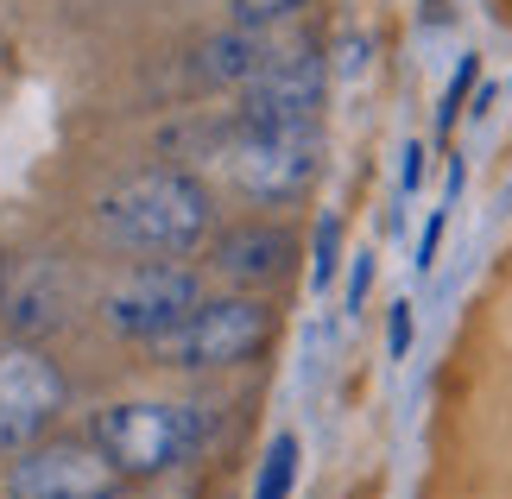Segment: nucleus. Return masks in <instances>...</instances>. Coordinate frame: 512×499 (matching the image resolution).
<instances>
[{"mask_svg": "<svg viewBox=\"0 0 512 499\" xmlns=\"http://www.w3.org/2000/svg\"><path fill=\"white\" fill-rule=\"evenodd\" d=\"M95 234L127 259H190L215 234V196L184 165H146L95 196Z\"/></svg>", "mask_w": 512, "mask_h": 499, "instance_id": "nucleus-1", "label": "nucleus"}, {"mask_svg": "<svg viewBox=\"0 0 512 499\" xmlns=\"http://www.w3.org/2000/svg\"><path fill=\"white\" fill-rule=\"evenodd\" d=\"M209 436L203 405H177V398H121L89 417V443L108 455L127 481H159L184 468Z\"/></svg>", "mask_w": 512, "mask_h": 499, "instance_id": "nucleus-2", "label": "nucleus"}, {"mask_svg": "<svg viewBox=\"0 0 512 499\" xmlns=\"http://www.w3.org/2000/svg\"><path fill=\"white\" fill-rule=\"evenodd\" d=\"M272 304L253 291H228V297H203L184 323H171L159 342H146V354L171 373H222V367H247L272 348Z\"/></svg>", "mask_w": 512, "mask_h": 499, "instance_id": "nucleus-3", "label": "nucleus"}, {"mask_svg": "<svg viewBox=\"0 0 512 499\" xmlns=\"http://www.w3.org/2000/svg\"><path fill=\"white\" fill-rule=\"evenodd\" d=\"M222 171L247 203H298L323 171V133L317 127H241L222 139Z\"/></svg>", "mask_w": 512, "mask_h": 499, "instance_id": "nucleus-4", "label": "nucleus"}, {"mask_svg": "<svg viewBox=\"0 0 512 499\" xmlns=\"http://www.w3.org/2000/svg\"><path fill=\"white\" fill-rule=\"evenodd\" d=\"M196 304H203V272L196 266H184V259H140L102 291V329L146 348L171 323H184Z\"/></svg>", "mask_w": 512, "mask_h": 499, "instance_id": "nucleus-5", "label": "nucleus"}, {"mask_svg": "<svg viewBox=\"0 0 512 499\" xmlns=\"http://www.w3.org/2000/svg\"><path fill=\"white\" fill-rule=\"evenodd\" d=\"M70 386L57 361L38 342H19V335H0V455H26L32 443H45L51 424L64 417Z\"/></svg>", "mask_w": 512, "mask_h": 499, "instance_id": "nucleus-6", "label": "nucleus"}, {"mask_svg": "<svg viewBox=\"0 0 512 499\" xmlns=\"http://www.w3.org/2000/svg\"><path fill=\"white\" fill-rule=\"evenodd\" d=\"M127 474L89 436H45L7 462V499H121Z\"/></svg>", "mask_w": 512, "mask_h": 499, "instance_id": "nucleus-7", "label": "nucleus"}, {"mask_svg": "<svg viewBox=\"0 0 512 499\" xmlns=\"http://www.w3.org/2000/svg\"><path fill=\"white\" fill-rule=\"evenodd\" d=\"M323 95H329V70H323L317 51H310V45L272 51L266 64L241 83V108H234V121H241V127H317Z\"/></svg>", "mask_w": 512, "mask_h": 499, "instance_id": "nucleus-8", "label": "nucleus"}, {"mask_svg": "<svg viewBox=\"0 0 512 499\" xmlns=\"http://www.w3.org/2000/svg\"><path fill=\"white\" fill-rule=\"evenodd\" d=\"M70 316V278L57 259L19 253L0 266V323H7L19 342H38V335L64 329Z\"/></svg>", "mask_w": 512, "mask_h": 499, "instance_id": "nucleus-9", "label": "nucleus"}, {"mask_svg": "<svg viewBox=\"0 0 512 499\" xmlns=\"http://www.w3.org/2000/svg\"><path fill=\"white\" fill-rule=\"evenodd\" d=\"M291 228L285 222H234L222 234H209V272L228 278L234 291H266L279 285L291 266Z\"/></svg>", "mask_w": 512, "mask_h": 499, "instance_id": "nucleus-10", "label": "nucleus"}, {"mask_svg": "<svg viewBox=\"0 0 512 499\" xmlns=\"http://www.w3.org/2000/svg\"><path fill=\"white\" fill-rule=\"evenodd\" d=\"M272 57V26H228L222 32H209L203 45H196V76L215 89H241L253 70H260Z\"/></svg>", "mask_w": 512, "mask_h": 499, "instance_id": "nucleus-11", "label": "nucleus"}, {"mask_svg": "<svg viewBox=\"0 0 512 499\" xmlns=\"http://www.w3.org/2000/svg\"><path fill=\"white\" fill-rule=\"evenodd\" d=\"M291 481H298V436H272L260 481H253V499H291Z\"/></svg>", "mask_w": 512, "mask_h": 499, "instance_id": "nucleus-12", "label": "nucleus"}, {"mask_svg": "<svg viewBox=\"0 0 512 499\" xmlns=\"http://www.w3.org/2000/svg\"><path fill=\"white\" fill-rule=\"evenodd\" d=\"M304 0H228V19L234 26H279V19H291Z\"/></svg>", "mask_w": 512, "mask_h": 499, "instance_id": "nucleus-13", "label": "nucleus"}, {"mask_svg": "<svg viewBox=\"0 0 512 499\" xmlns=\"http://www.w3.org/2000/svg\"><path fill=\"white\" fill-rule=\"evenodd\" d=\"M336 247H342V228H336V215H323L317 222V259H310V285L329 291V278H336Z\"/></svg>", "mask_w": 512, "mask_h": 499, "instance_id": "nucleus-14", "label": "nucleus"}, {"mask_svg": "<svg viewBox=\"0 0 512 499\" xmlns=\"http://www.w3.org/2000/svg\"><path fill=\"white\" fill-rule=\"evenodd\" d=\"M468 89H475V57H462V64H456V83H449V95H443V114H437V127H449V121L462 114V95H468Z\"/></svg>", "mask_w": 512, "mask_h": 499, "instance_id": "nucleus-15", "label": "nucleus"}, {"mask_svg": "<svg viewBox=\"0 0 512 499\" xmlns=\"http://www.w3.org/2000/svg\"><path fill=\"white\" fill-rule=\"evenodd\" d=\"M443 228H449V215L437 209V215H430V228H424V241H418V259H411V266H418V272H430V266H437V247H443Z\"/></svg>", "mask_w": 512, "mask_h": 499, "instance_id": "nucleus-16", "label": "nucleus"}, {"mask_svg": "<svg viewBox=\"0 0 512 499\" xmlns=\"http://www.w3.org/2000/svg\"><path fill=\"white\" fill-rule=\"evenodd\" d=\"M386 329H392V361H405V348H411V304H386Z\"/></svg>", "mask_w": 512, "mask_h": 499, "instance_id": "nucleus-17", "label": "nucleus"}, {"mask_svg": "<svg viewBox=\"0 0 512 499\" xmlns=\"http://www.w3.org/2000/svg\"><path fill=\"white\" fill-rule=\"evenodd\" d=\"M367 285H373V259L361 253V259H354V272H348V310L367 304Z\"/></svg>", "mask_w": 512, "mask_h": 499, "instance_id": "nucleus-18", "label": "nucleus"}, {"mask_svg": "<svg viewBox=\"0 0 512 499\" xmlns=\"http://www.w3.org/2000/svg\"><path fill=\"white\" fill-rule=\"evenodd\" d=\"M418 177H424V146H405V165H399V190L411 196V190H418Z\"/></svg>", "mask_w": 512, "mask_h": 499, "instance_id": "nucleus-19", "label": "nucleus"}]
</instances>
